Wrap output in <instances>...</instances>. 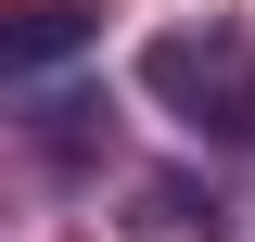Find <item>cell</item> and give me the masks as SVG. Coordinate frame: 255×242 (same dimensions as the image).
<instances>
[{
    "instance_id": "cell-1",
    "label": "cell",
    "mask_w": 255,
    "mask_h": 242,
    "mask_svg": "<svg viewBox=\"0 0 255 242\" xmlns=\"http://www.w3.org/2000/svg\"><path fill=\"white\" fill-rule=\"evenodd\" d=\"M140 90L191 127H255V51H243V26H166L140 51Z\"/></svg>"
},
{
    "instance_id": "cell-2",
    "label": "cell",
    "mask_w": 255,
    "mask_h": 242,
    "mask_svg": "<svg viewBox=\"0 0 255 242\" xmlns=\"http://www.w3.org/2000/svg\"><path fill=\"white\" fill-rule=\"evenodd\" d=\"M102 127H115V102H102V90H38V153H51V166H77Z\"/></svg>"
},
{
    "instance_id": "cell-3",
    "label": "cell",
    "mask_w": 255,
    "mask_h": 242,
    "mask_svg": "<svg viewBox=\"0 0 255 242\" xmlns=\"http://www.w3.org/2000/svg\"><path fill=\"white\" fill-rule=\"evenodd\" d=\"M77 38H90V13H77V0H38L26 26H13V77H38V64H64Z\"/></svg>"
}]
</instances>
